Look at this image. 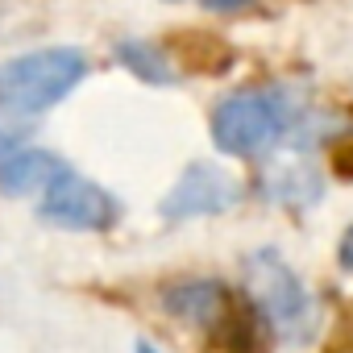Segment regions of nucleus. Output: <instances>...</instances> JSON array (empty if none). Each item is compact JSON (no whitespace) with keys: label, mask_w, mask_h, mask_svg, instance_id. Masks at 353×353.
Listing matches in <instances>:
<instances>
[{"label":"nucleus","mask_w":353,"mask_h":353,"mask_svg":"<svg viewBox=\"0 0 353 353\" xmlns=\"http://www.w3.org/2000/svg\"><path fill=\"white\" fill-rule=\"evenodd\" d=\"M245 295L254 316L287 345H307L320 328V307L299 283V274L274 254L258 250L245 258Z\"/></svg>","instance_id":"f03ea898"},{"label":"nucleus","mask_w":353,"mask_h":353,"mask_svg":"<svg viewBox=\"0 0 353 353\" xmlns=\"http://www.w3.org/2000/svg\"><path fill=\"white\" fill-rule=\"evenodd\" d=\"M38 216L59 225V229H75V233H104L117 225L121 216V204L92 179H83V174L67 170L63 179L42 196L38 204Z\"/></svg>","instance_id":"20e7f679"},{"label":"nucleus","mask_w":353,"mask_h":353,"mask_svg":"<svg viewBox=\"0 0 353 353\" xmlns=\"http://www.w3.org/2000/svg\"><path fill=\"white\" fill-rule=\"evenodd\" d=\"M250 0H204V9H216V13H229V9H245Z\"/></svg>","instance_id":"f8f14e48"},{"label":"nucleus","mask_w":353,"mask_h":353,"mask_svg":"<svg viewBox=\"0 0 353 353\" xmlns=\"http://www.w3.org/2000/svg\"><path fill=\"white\" fill-rule=\"evenodd\" d=\"M137 353H158V349H154L150 341H137Z\"/></svg>","instance_id":"4468645a"},{"label":"nucleus","mask_w":353,"mask_h":353,"mask_svg":"<svg viewBox=\"0 0 353 353\" xmlns=\"http://www.w3.org/2000/svg\"><path fill=\"white\" fill-rule=\"evenodd\" d=\"M336 262H341L345 274H353V225L345 229V237H341V245H336Z\"/></svg>","instance_id":"9b49d317"},{"label":"nucleus","mask_w":353,"mask_h":353,"mask_svg":"<svg viewBox=\"0 0 353 353\" xmlns=\"http://www.w3.org/2000/svg\"><path fill=\"white\" fill-rule=\"evenodd\" d=\"M241 200V183L225 166H212V162H192L179 183H174L162 200V216L166 221H192V216H216V212H229L233 204Z\"/></svg>","instance_id":"39448f33"},{"label":"nucleus","mask_w":353,"mask_h":353,"mask_svg":"<svg viewBox=\"0 0 353 353\" xmlns=\"http://www.w3.org/2000/svg\"><path fill=\"white\" fill-rule=\"evenodd\" d=\"M299 121H303V108L279 88L233 92L212 112V141L233 158H258L274 150L283 137H295Z\"/></svg>","instance_id":"f257e3e1"},{"label":"nucleus","mask_w":353,"mask_h":353,"mask_svg":"<svg viewBox=\"0 0 353 353\" xmlns=\"http://www.w3.org/2000/svg\"><path fill=\"white\" fill-rule=\"evenodd\" d=\"M88 75V59L71 46L34 50L0 63V112H46Z\"/></svg>","instance_id":"7ed1b4c3"},{"label":"nucleus","mask_w":353,"mask_h":353,"mask_svg":"<svg viewBox=\"0 0 353 353\" xmlns=\"http://www.w3.org/2000/svg\"><path fill=\"white\" fill-rule=\"evenodd\" d=\"M233 295L225 291V283L216 279H183V283H170L162 287V307L183 320V324H196V328H216L229 312H233Z\"/></svg>","instance_id":"423d86ee"},{"label":"nucleus","mask_w":353,"mask_h":353,"mask_svg":"<svg viewBox=\"0 0 353 353\" xmlns=\"http://www.w3.org/2000/svg\"><path fill=\"white\" fill-rule=\"evenodd\" d=\"M117 59H121V67H129V71H133L137 79H145V83H170V79H174V67L166 63V54H162L158 46H150V42L129 38V42L117 46Z\"/></svg>","instance_id":"1a4fd4ad"},{"label":"nucleus","mask_w":353,"mask_h":353,"mask_svg":"<svg viewBox=\"0 0 353 353\" xmlns=\"http://www.w3.org/2000/svg\"><path fill=\"white\" fill-rule=\"evenodd\" d=\"M336 170H341V174H353V150H345V154L336 158Z\"/></svg>","instance_id":"ddd939ff"},{"label":"nucleus","mask_w":353,"mask_h":353,"mask_svg":"<svg viewBox=\"0 0 353 353\" xmlns=\"http://www.w3.org/2000/svg\"><path fill=\"white\" fill-rule=\"evenodd\" d=\"M30 137V125H17V121H9V117H0V166H5L13 154H21L26 141Z\"/></svg>","instance_id":"9d476101"},{"label":"nucleus","mask_w":353,"mask_h":353,"mask_svg":"<svg viewBox=\"0 0 353 353\" xmlns=\"http://www.w3.org/2000/svg\"><path fill=\"white\" fill-rule=\"evenodd\" d=\"M324 192L320 183V170L307 162V158H279L262 170V196L270 204H287V208H307L316 204Z\"/></svg>","instance_id":"6e6552de"},{"label":"nucleus","mask_w":353,"mask_h":353,"mask_svg":"<svg viewBox=\"0 0 353 353\" xmlns=\"http://www.w3.org/2000/svg\"><path fill=\"white\" fill-rule=\"evenodd\" d=\"M67 170L71 166L59 154H50V150H21V154H13L5 166H0V192H5L9 200L34 196V192L46 196Z\"/></svg>","instance_id":"0eeeda50"}]
</instances>
